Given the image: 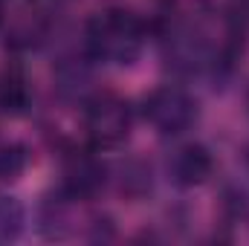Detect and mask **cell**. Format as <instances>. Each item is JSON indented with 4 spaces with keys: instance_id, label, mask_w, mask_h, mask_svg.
I'll list each match as a JSON object with an SVG mask.
<instances>
[{
    "instance_id": "1",
    "label": "cell",
    "mask_w": 249,
    "mask_h": 246,
    "mask_svg": "<svg viewBox=\"0 0 249 246\" xmlns=\"http://www.w3.org/2000/svg\"><path fill=\"white\" fill-rule=\"evenodd\" d=\"M87 47L99 61L127 67L142 55L145 23L124 3H105L87 20Z\"/></svg>"
},
{
    "instance_id": "2",
    "label": "cell",
    "mask_w": 249,
    "mask_h": 246,
    "mask_svg": "<svg viewBox=\"0 0 249 246\" xmlns=\"http://www.w3.org/2000/svg\"><path fill=\"white\" fill-rule=\"evenodd\" d=\"M130 107L116 93H96L84 105V133L96 148H119L130 136Z\"/></svg>"
},
{
    "instance_id": "3",
    "label": "cell",
    "mask_w": 249,
    "mask_h": 246,
    "mask_svg": "<svg viewBox=\"0 0 249 246\" xmlns=\"http://www.w3.org/2000/svg\"><path fill=\"white\" fill-rule=\"evenodd\" d=\"M145 119L162 136L186 133L188 127L197 122V102L183 87H171V84L157 87L145 99Z\"/></svg>"
},
{
    "instance_id": "4",
    "label": "cell",
    "mask_w": 249,
    "mask_h": 246,
    "mask_svg": "<svg viewBox=\"0 0 249 246\" xmlns=\"http://www.w3.org/2000/svg\"><path fill=\"white\" fill-rule=\"evenodd\" d=\"M107 180V168L84 151H72L70 157H64V191L78 197V200H90L96 197Z\"/></svg>"
},
{
    "instance_id": "5",
    "label": "cell",
    "mask_w": 249,
    "mask_h": 246,
    "mask_svg": "<svg viewBox=\"0 0 249 246\" xmlns=\"http://www.w3.org/2000/svg\"><path fill=\"white\" fill-rule=\"evenodd\" d=\"M212 154L203 145H180L171 157H168V177L171 183H177L180 188H194L203 185L212 177Z\"/></svg>"
},
{
    "instance_id": "6",
    "label": "cell",
    "mask_w": 249,
    "mask_h": 246,
    "mask_svg": "<svg viewBox=\"0 0 249 246\" xmlns=\"http://www.w3.org/2000/svg\"><path fill=\"white\" fill-rule=\"evenodd\" d=\"M75 206H78V197H72L67 191H64V197H50L41 209V235L50 238V241L70 238L78 229Z\"/></svg>"
},
{
    "instance_id": "7",
    "label": "cell",
    "mask_w": 249,
    "mask_h": 246,
    "mask_svg": "<svg viewBox=\"0 0 249 246\" xmlns=\"http://www.w3.org/2000/svg\"><path fill=\"white\" fill-rule=\"evenodd\" d=\"M29 107V84L18 70H9L0 78V113L20 116Z\"/></svg>"
},
{
    "instance_id": "8",
    "label": "cell",
    "mask_w": 249,
    "mask_h": 246,
    "mask_svg": "<svg viewBox=\"0 0 249 246\" xmlns=\"http://www.w3.org/2000/svg\"><path fill=\"white\" fill-rule=\"evenodd\" d=\"M23 220H26L23 206H20L15 197L0 194V246L12 244V241L20 238V232H23Z\"/></svg>"
},
{
    "instance_id": "9",
    "label": "cell",
    "mask_w": 249,
    "mask_h": 246,
    "mask_svg": "<svg viewBox=\"0 0 249 246\" xmlns=\"http://www.w3.org/2000/svg\"><path fill=\"white\" fill-rule=\"evenodd\" d=\"M26 171V151L23 145H3L0 148V180L12 183Z\"/></svg>"
}]
</instances>
